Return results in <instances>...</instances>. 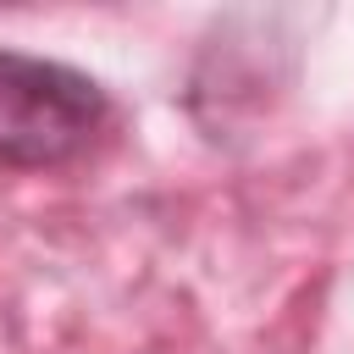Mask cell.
<instances>
[{"label": "cell", "instance_id": "obj_1", "mask_svg": "<svg viewBox=\"0 0 354 354\" xmlns=\"http://www.w3.org/2000/svg\"><path fill=\"white\" fill-rule=\"evenodd\" d=\"M105 111L111 100L88 72L0 50V171H33L83 155L105 127Z\"/></svg>", "mask_w": 354, "mask_h": 354}]
</instances>
